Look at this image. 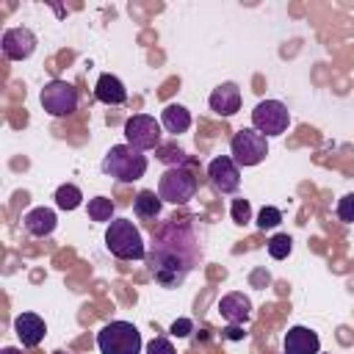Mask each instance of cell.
Returning <instances> with one entry per match:
<instances>
[{
  "mask_svg": "<svg viewBox=\"0 0 354 354\" xmlns=\"http://www.w3.org/2000/svg\"><path fill=\"white\" fill-rule=\"evenodd\" d=\"M290 124V113H288V105L279 102V100H260L252 111V127L257 133H263L266 138L268 136H282Z\"/></svg>",
  "mask_w": 354,
  "mask_h": 354,
  "instance_id": "cell-7",
  "label": "cell"
},
{
  "mask_svg": "<svg viewBox=\"0 0 354 354\" xmlns=\"http://www.w3.org/2000/svg\"><path fill=\"white\" fill-rule=\"evenodd\" d=\"M160 122L149 113H136L124 122V144H130L138 152L158 149L160 147Z\"/></svg>",
  "mask_w": 354,
  "mask_h": 354,
  "instance_id": "cell-8",
  "label": "cell"
},
{
  "mask_svg": "<svg viewBox=\"0 0 354 354\" xmlns=\"http://www.w3.org/2000/svg\"><path fill=\"white\" fill-rule=\"evenodd\" d=\"M282 221V210L279 207H274V205H266L260 213H257V230H274L277 224Z\"/></svg>",
  "mask_w": 354,
  "mask_h": 354,
  "instance_id": "cell-23",
  "label": "cell"
},
{
  "mask_svg": "<svg viewBox=\"0 0 354 354\" xmlns=\"http://www.w3.org/2000/svg\"><path fill=\"white\" fill-rule=\"evenodd\" d=\"M230 213H232V221L235 224H249L252 221V205H249V199H232V207H230Z\"/></svg>",
  "mask_w": 354,
  "mask_h": 354,
  "instance_id": "cell-24",
  "label": "cell"
},
{
  "mask_svg": "<svg viewBox=\"0 0 354 354\" xmlns=\"http://www.w3.org/2000/svg\"><path fill=\"white\" fill-rule=\"evenodd\" d=\"M196 194V177L188 166L177 163V166H169L160 180H158V196L163 202H171V205H185L191 202Z\"/></svg>",
  "mask_w": 354,
  "mask_h": 354,
  "instance_id": "cell-5",
  "label": "cell"
},
{
  "mask_svg": "<svg viewBox=\"0 0 354 354\" xmlns=\"http://www.w3.org/2000/svg\"><path fill=\"white\" fill-rule=\"evenodd\" d=\"M207 105H210V111L218 113V116H232V113L241 108V88H238V83L227 80V83L216 86V88L210 91Z\"/></svg>",
  "mask_w": 354,
  "mask_h": 354,
  "instance_id": "cell-14",
  "label": "cell"
},
{
  "mask_svg": "<svg viewBox=\"0 0 354 354\" xmlns=\"http://www.w3.org/2000/svg\"><path fill=\"white\" fill-rule=\"evenodd\" d=\"M169 332H171L174 337H188V335L194 332V321H191V318H177Z\"/></svg>",
  "mask_w": 354,
  "mask_h": 354,
  "instance_id": "cell-27",
  "label": "cell"
},
{
  "mask_svg": "<svg viewBox=\"0 0 354 354\" xmlns=\"http://www.w3.org/2000/svg\"><path fill=\"white\" fill-rule=\"evenodd\" d=\"M144 354H177V351H174V346H171L169 337H152L147 343V351Z\"/></svg>",
  "mask_w": 354,
  "mask_h": 354,
  "instance_id": "cell-26",
  "label": "cell"
},
{
  "mask_svg": "<svg viewBox=\"0 0 354 354\" xmlns=\"http://www.w3.org/2000/svg\"><path fill=\"white\" fill-rule=\"evenodd\" d=\"M282 354H321V340L310 326H290L282 337Z\"/></svg>",
  "mask_w": 354,
  "mask_h": 354,
  "instance_id": "cell-12",
  "label": "cell"
},
{
  "mask_svg": "<svg viewBox=\"0 0 354 354\" xmlns=\"http://www.w3.org/2000/svg\"><path fill=\"white\" fill-rule=\"evenodd\" d=\"M335 213H337V218H340V221L354 224V194L340 196V199H337V205H335Z\"/></svg>",
  "mask_w": 354,
  "mask_h": 354,
  "instance_id": "cell-25",
  "label": "cell"
},
{
  "mask_svg": "<svg viewBox=\"0 0 354 354\" xmlns=\"http://www.w3.org/2000/svg\"><path fill=\"white\" fill-rule=\"evenodd\" d=\"M160 124L166 133L177 136V133H185L191 127V111L180 102H169L163 111H160Z\"/></svg>",
  "mask_w": 354,
  "mask_h": 354,
  "instance_id": "cell-18",
  "label": "cell"
},
{
  "mask_svg": "<svg viewBox=\"0 0 354 354\" xmlns=\"http://www.w3.org/2000/svg\"><path fill=\"white\" fill-rule=\"evenodd\" d=\"M80 202H83V191L77 185L64 183V185L55 188V205L61 210H75V207H80Z\"/></svg>",
  "mask_w": 354,
  "mask_h": 354,
  "instance_id": "cell-20",
  "label": "cell"
},
{
  "mask_svg": "<svg viewBox=\"0 0 354 354\" xmlns=\"http://www.w3.org/2000/svg\"><path fill=\"white\" fill-rule=\"evenodd\" d=\"M53 354H69V351H53Z\"/></svg>",
  "mask_w": 354,
  "mask_h": 354,
  "instance_id": "cell-30",
  "label": "cell"
},
{
  "mask_svg": "<svg viewBox=\"0 0 354 354\" xmlns=\"http://www.w3.org/2000/svg\"><path fill=\"white\" fill-rule=\"evenodd\" d=\"M0 44H3V55L8 61H25L36 53L39 41H36V33L30 28H8V30H3Z\"/></svg>",
  "mask_w": 354,
  "mask_h": 354,
  "instance_id": "cell-11",
  "label": "cell"
},
{
  "mask_svg": "<svg viewBox=\"0 0 354 354\" xmlns=\"http://www.w3.org/2000/svg\"><path fill=\"white\" fill-rule=\"evenodd\" d=\"M88 218L91 221H100V224H111L113 221V202L108 199V196H94V199H88Z\"/></svg>",
  "mask_w": 354,
  "mask_h": 354,
  "instance_id": "cell-21",
  "label": "cell"
},
{
  "mask_svg": "<svg viewBox=\"0 0 354 354\" xmlns=\"http://www.w3.org/2000/svg\"><path fill=\"white\" fill-rule=\"evenodd\" d=\"M0 354H22V351H19V348H14V346H6Z\"/></svg>",
  "mask_w": 354,
  "mask_h": 354,
  "instance_id": "cell-29",
  "label": "cell"
},
{
  "mask_svg": "<svg viewBox=\"0 0 354 354\" xmlns=\"http://www.w3.org/2000/svg\"><path fill=\"white\" fill-rule=\"evenodd\" d=\"M105 249L119 260H144L147 246L141 230L130 218H113L105 230Z\"/></svg>",
  "mask_w": 354,
  "mask_h": 354,
  "instance_id": "cell-3",
  "label": "cell"
},
{
  "mask_svg": "<svg viewBox=\"0 0 354 354\" xmlns=\"http://www.w3.org/2000/svg\"><path fill=\"white\" fill-rule=\"evenodd\" d=\"M160 207H163V199L149 188H141L136 194V199H133V210H136L138 218H158Z\"/></svg>",
  "mask_w": 354,
  "mask_h": 354,
  "instance_id": "cell-19",
  "label": "cell"
},
{
  "mask_svg": "<svg viewBox=\"0 0 354 354\" xmlns=\"http://www.w3.org/2000/svg\"><path fill=\"white\" fill-rule=\"evenodd\" d=\"M147 166H149L147 155L138 152V149H133L130 144H113V147L105 152L102 163H100L102 174L111 177V180H116L119 185L141 180V177L147 174Z\"/></svg>",
  "mask_w": 354,
  "mask_h": 354,
  "instance_id": "cell-2",
  "label": "cell"
},
{
  "mask_svg": "<svg viewBox=\"0 0 354 354\" xmlns=\"http://www.w3.org/2000/svg\"><path fill=\"white\" fill-rule=\"evenodd\" d=\"M243 335H246V332H243L238 324H230V326H227V337H230V340H241Z\"/></svg>",
  "mask_w": 354,
  "mask_h": 354,
  "instance_id": "cell-28",
  "label": "cell"
},
{
  "mask_svg": "<svg viewBox=\"0 0 354 354\" xmlns=\"http://www.w3.org/2000/svg\"><path fill=\"white\" fill-rule=\"evenodd\" d=\"M207 177L218 194H235L241 188V166L230 155H218L207 163Z\"/></svg>",
  "mask_w": 354,
  "mask_h": 354,
  "instance_id": "cell-10",
  "label": "cell"
},
{
  "mask_svg": "<svg viewBox=\"0 0 354 354\" xmlns=\"http://www.w3.org/2000/svg\"><path fill=\"white\" fill-rule=\"evenodd\" d=\"M41 108L50 113V116H69L77 111V88L66 80H50L41 94Z\"/></svg>",
  "mask_w": 354,
  "mask_h": 354,
  "instance_id": "cell-9",
  "label": "cell"
},
{
  "mask_svg": "<svg viewBox=\"0 0 354 354\" xmlns=\"http://www.w3.org/2000/svg\"><path fill=\"white\" fill-rule=\"evenodd\" d=\"M14 332H17V337H19V343L25 348H36L44 340L47 326H44V321L36 313H19L14 318Z\"/></svg>",
  "mask_w": 354,
  "mask_h": 354,
  "instance_id": "cell-13",
  "label": "cell"
},
{
  "mask_svg": "<svg viewBox=\"0 0 354 354\" xmlns=\"http://www.w3.org/2000/svg\"><path fill=\"white\" fill-rule=\"evenodd\" d=\"M218 315H221L227 324H246V321L252 318V301H249V296H243V293H238V290L221 296V301H218Z\"/></svg>",
  "mask_w": 354,
  "mask_h": 354,
  "instance_id": "cell-15",
  "label": "cell"
},
{
  "mask_svg": "<svg viewBox=\"0 0 354 354\" xmlns=\"http://www.w3.org/2000/svg\"><path fill=\"white\" fill-rule=\"evenodd\" d=\"M94 97H97L102 105H122V102L127 100V88H124V83H122L116 75L105 72V75L97 77Z\"/></svg>",
  "mask_w": 354,
  "mask_h": 354,
  "instance_id": "cell-17",
  "label": "cell"
},
{
  "mask_svg": "<svg viewBox=\"0 0 354 354\" xmlns=\"http://www.w3.org/2000/svg\"><path fill=\"white\" fill-rule=\"evenodd\" d=\"M202 230L194 218H169L152 232L147 266L160 288H180L194 268L202 266Z\"/></svg>",
  "mask_w": 354,
  "mask_h": 354,
  "instance_id": "cell-1",
  "label": "cell"
},
{
  "mask_svg": "<svg viewBox=\"0 0 354 354\" xmlns=\"http://www.w3.org/2000/svg\"><path fill=\"white\" fill-rule=\"evenodd\" d=\"M268 155V138L254 127H241L230 138V158L238 166H257Z\"/></svg>",
  "mask_w": 354,
  "mask_h": 354,
  "instance_id": "cell-6",
  "label": "cell"
},
{
  "mask_svg": "<svg viewBox=\"0 0 354 354\" xmlns=\"http://www.w3.org/2000/svg\"><path fill=\"white\" fill-rule=\"evenodd\" d=\"M141 332L130 321H111L97 332L100 354H141Z\"/></svg>",
  "mask_w": 354,
  "mask_h": 354,
  "instance_id": "cell-4",
  "label": "cell"
},
{
  "mask_svg": "<svg viewBox=\"0 0 354 354\" xmlns=\"http://www.w3.org/2000/svg\"><path fill=\"white\" fill-rule=\"evenodd\" d=\"M290 249H293L290 235H285V232L271 235V241H268V254H271L274 260H285V257L290 254Z\"/></svg>",
  "mask_w": 354,
  "mask_h": 354,
  "instance_id": "cell-22",
  "label": "cell"
},
{
  "mask_svg": "<svg viewBox=\"0 0 354 354\" xmlns=\"http://www.w3.org/2000/svg\"><path fill=\"white\" fill-rule=\"evenodd\" d=\"M55 224H58V216H55V210H50V207H33V210H28V213L22 216V227H25V232L33 235V238H47V235H53Z\"/></svg>",
  "mask_w": 354,
  "mask_h": 354,
  "instance_id": "cell-16",
  "label": "cell"
}]
</instances>
